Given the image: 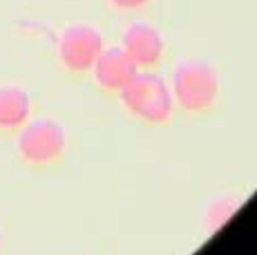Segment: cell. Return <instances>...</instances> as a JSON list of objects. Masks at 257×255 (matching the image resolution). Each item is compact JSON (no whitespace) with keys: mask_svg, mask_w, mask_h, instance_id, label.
<instances>
[{"mask_svg":"<svg viewBox=\"0 0 257 255\" xmlns=\"http://www.w3.org/2000/svg\"><path fill=\"white\" fill-rule=\"evenodd\" d=\"M170 90L175 103L186 112H204L210 110L219 99L221 74L208 58L184 56L172 70Z\"/></svg>","mask_w":257,"mask_h":255,"instance_id":"1","label":"cell"},{"mask_svg":"<svg viewBox=\"0 0 257 255\" xmlns=\"http://www.w3.org/2000/svg\"><path fill=\"white\" fill-rule=\"evenodd\" d=\"M70 146V132L56 116H32L14 135V148L18 159L29 168H47L65 157Z\"/></svg>","mask_w":257,"mask_h":255,"instance_id":"2","label":"cell"},{"mask_svg":"<svg viewBox=\"0 0 257 255\" xmlns=\"http://www.w3.org/2000/svg\"><path fill=\"white\" fill-rule=\"evenodd\" d=\"M121 103L132 116L146 123H166L175 112L170 81L155 70H139L132 81L118 92Z\"/></svg>","mask_w":257,"mask_h":255,"instance_id":"3","label":"cell"},{"mask_svg":"<svg viewBox=\"0 0 257 255\" xmlns=\"http://www.w3.org/2000/svg\"><path fill=\"white\" fill-rule=\"evenodd\" d=\"M103 47H105L103 32L85 21L67 23L56 36V58L72 74L90 72Z\"/></svg>","mask_w":257,"mask_h":255,"instance_id":"4","label":"cell"},{"mask_svg":"<svg viewBox=\"0 0 257 255\" xmlns=\"http://www.w3.org/2000/svg\"><path fill=\"white\" fill-rule=\"evenodd\" d=\"M121 47L139 70H155L166 54V38L150 21H132L121 34Z\"/></svg>","mask_w":257,"mask_h":255,"instance_id":"5","label":"cell"},{"mask_svg":"<svg viewBox=\"0 0 257 255\" xmlns=\"http://www.w3.org/2000/svg\"><path fill=\"white\" fill-rule=\"evenodd\" d=\"M90 72L98 87L107 92H121L139 72V67L121 45H105Z\"/></svg>","mask_w":257,"mask_h":255,"instance_id":"6","label":"cell"},{"mask_svg":"<svg viewBox=\"0 0 257 255\" xmlns=\"http://www.w3.org/2000/svg\"><path fill=\"white\" fill-rule=\"evenodd\" d=\"M34 116V96L23 83L0 81V135L14 137Z\"/></svg>","mask_w":257,"mask_h":255,"instance_id":"7","label":"cell"},{"mask_svg":"<svg viewBox=\"0 0 257 255\" xmlns=\"http://www.w3.org/2000/svg\"><path fill=\"white\" fill-rule=\"evenodd\" d=\"M241 204V197L239 195H233V193H219L208 202L204 210V224H206V230L215 233L228 222L230 217L237 213Z\"/></svg>","mask_w":257,"mask_h":255,"instance_id":"8","label":"cell"},{"mask_svg":"<svg viewBox=\"0 0 257 255\" xmlns=\"http://www.w3.org/2000/svg\"><path fill=\"white\" fill-rule=\"evenodd\" d=\"M114 9H121V12H135V9L146 7L150 0H107Z\"/></svg>","mask_w":257,"mask_h":255,"instance_id":"9","label":"cell"},{"mask_svg":"<svg viewBox=\"0 0 257 255\" xmlns=\"http://www.w3.org/2000/svg\"><path fill=\"white\" fill-rule=\"evenodd\" d=\"M5 248H7V233H5V226L0 222V255H5Z\"/></svg>","mask_w":257,"mask_h":255,"instance_id":"10","label":"cell"}]
</instances>
